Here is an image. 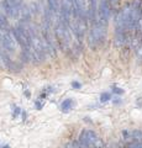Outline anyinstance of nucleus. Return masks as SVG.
Wrapping results in <instances>:
<instances>
[{
  "instance_id": "f257e3e1",
  "label": "nucleus",
  "mask_w": 142,
  "mask_h": 148,
  "mask_svg": "<svg viewBox=\"0 0 142 148\" xmlns=\"http://www.w3.org/2000/svg\"><path fill=\"white\" fill-rule=\"evenodd\" d=\"M110 15H111V10H110L109 0H99V6H98L99 22H100V24H103L104 26L108 27Z\"/></svg>"
},
{
  "instance_id": "f03ea898",
  "label": "nucleus",
  "mask_w": 142,
  "mask_h": 148,
  "mask_svg": "<svg viewBox=\"0 0 142 148\" xmlns=\"http://www.w3.org/2000/svg\"><path fill=\"white\" fill-rule=\"evenodd\" d=\"M3 49L8 53H14L15 52V43L16 41L14 38V36L11 34V27L6 31L3 32Z\"/></svg>"
},
{
  "instance_id": "7ed1b4c3",
  "label": "nucleus",
  "mask_w": 142,
  "mask_h": 148,
  "mask_svg": "<svg viewBox=\"0 0 142 148\" xmlns=\"http://www.w3.org/2000/svg\"><path fill=\"white\" fill-rule=\"evenodd\" d=\"M98 6L99 0H88V24H90V26H94L99 22Z\"/></svg>"
},
{
  "instance_id": "20e7f679",
  "label": "nucleus",
  "mask_w": 142,
  "mask_h": 148,
  "mask_svg": "<svg viewBox=\"0 0 142 148\" xmlns=\"http://www.w3.org/2000/svg\"><path fill=\"white\" fill-rule=\"evenodd\" d=\"M48 3V10L52 14H54L56 16H58L59 12V1L58 0H47Z\"/></svg>"
},
{
  "instance_id": "39448f33",
  "label": "nucleus",
  "mask_w": 142,
  "mask_h": 148,
  "mask_svg": "<svg viewBox=\"0 0 142 148\" xmlns=\"http://www.w3.org/2000/svg\"><path fill=\"white\" fill-rule=\"evenodd\" d=\"M10 29V25H9V21L6 16L4 15V14L0 12V32H4Z\"/></svg>"
},
{
  "instance_id": "423d86ee",
  "label": "nucleus",
  "mask_w": 142,
  "mask_h": 148,
  "mask_svg": "<svg viewBox=\"0 0 142 148\" xmlns=\"http://www.w3.org/2000/svg\"><path fill=\"white\" fill-rule=\"evenodd\" d=\"M73 104H74V103H73V100H72V99H66V100L61 104V109H62V111H64V112H67V111L72 110Z\"/></svg>"
},
{
  "instance_id": "0eeeda50",
  "label": "nucleus",
  "mask_w": 142,
  "mask_h": 148,
  "mask_svg": "<svg viewBox=\"0 0 142 148\" xmlns=\"http://www.w3.org/2000/svg\"><path fill=\"white\" fill-rule=\"evenodd\" d=\"M109 5L111 11H117L119 12V5H120V0H109Z\"/></svg>"
},
{
  "instance_id": "6e6552de",
  "label": "nucleus",
  "mask_w": 142,
  "mask_h": 148,
  "mask_svg": "<svg viewBox=\"0 0 142 148\" xmlns=\"http://www.w3.org/2000/svg\"><path fill=\"white\" fill-rule=\"evenodd\" d=\"M110 99H111V94H110V92H103L102 95H100V101H102V103H106V101H109Z\"/></svg>"
},
{
  "instance_id": "1a4fd4ad",
  "label": "nucleus",
  "mask_w": 142,
  "mask_h": 148,
  "mask_svg": "<svg viewBox=\"0 0 142 148\" xmlns=\"http://www.w3.org/2000/svg\"><path fill=\"white\" fill-rule=\"evenodd\" d=\"M113 91L115 92V94H117V95L123 94V90L121 89V88H117V86H114V88H113Z\"/></svg>"
},
{
  "instance_id": "9d476101",
  "label": "nucleus",
  "mask_w": 142,
  "mask_h": 148,
  "mask_svg": "<svg viewBox=\"0 0 142 148\" xmlns=\"http://www.w3.org/2000/svg\"><path fill=\"white\" fill-rule=\"evenodd\" d=\"M72 86L74 88V89H80L82 85H80V83H78V82H73L72 83Z\"/></svg>"
},
{
  "instance_id": "9b49d317",
  "label": "nucleus",
  "mask_w": 142,
  "mask_h": 148,
  "mask_svg": "<svg viewBox=\"0 0 142 148\" xmlns=\"http://www.w3.org/2000/svg\"><path fill=\"white\" fill-rule=\"evenodd\" d=\"M21 112V109L20 108H15V111H14V117H17V115Z\"/></svg>"
}]
</instances>
